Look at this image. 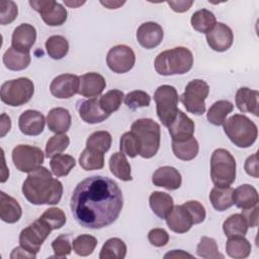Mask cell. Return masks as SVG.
I'll use <instances>...</instances> for the list:
<instances>
[{"mask_svg":"<svg viewBox=\"0 0 259 259\" xmlns=\"http://www.w3.org/2000/svg\"><path fill=\"white\" fill-rule=\"evenodd\" d=\"M167 4L171 7V9L175 12H185L187 11L192 5L193 1H185V0H178V1H168Z\"/></svg>","mask_w":259,"mask_h":259,"instance_id":"obj_55","label":"cell"},{"mask_svg":"<svg viewBox=\"0 0 259 259\" xmlns=\"http://www.w3.org/2000/svg\"><path fill=\"white\" fill-rule=\"evenodd\" d=\"M123 99L124 94L121 90L112 89L107 91L99 98V104L102 110L110 115L112 112L116 111L120 107Z\"/></svg>","mask_w":259,"mask_h":259,"instance_id":"obj_42","label":"cell"},{"mask_svg":"<svg viewBox=\"0 0 259 259\" xmlns=\"http://www.w3.org/2000/svg\"><path fill=\"white\" fill-rule=\"evenodd\" d=\"M245 171L248 175L258 178L259 170H258V155L257 153L249 156L245 161Z\"/></svg>","mask_w":259,"mask_h":259,"instance_id":"obj_54","label":"cell"},{"mask_svg":"<svg viewBox=\"0 0 259 259\" xmlns=\"http://www.w3.org/2000/svg\"><path fill=\"white\" fill-rule=\"evenodd\" d=\"M76 161L75 159L66 154H58L54 157H52L50 161V167L52 170V173L56 177H63L67 176L71 170L75 167Z\"/></svg>","mask_w":259,"mask_h":259,"instance_id":"obj_38","label":"cell"},{"mask_svg":"<svg viewBox=\"0 0 259 259\" xmlns=\"http://www.w3.org/2000/svg\"><path fill=\"white\" fill-rule=\"evenodd\" d=\"M190 22L194 30L206 34L215 25L217 19L211 11L207 9H200L192 14Z\"/></svg>","mask_w":259,"mask_h":259,"instance_id":"obj_35","label":"cell"},{"mask_svg":"<svg viewBox=\"0 0 259 259\" xmlns=\"http://www.w3.org/2000/svg\"><path fill=\"white\" fill-rule=\"evenodd\" d=\"M110 172L122 181H131L133 179L131 174V165L127 162L125 155L121 152L113 153L109 158Z\"/></svg>","mask_w":259,"mask_h":259,"instance_id":"obj_31","label":"cell"},{"mask_svg":"<svg viewBox=\"0 0 259 259\" xmlns=\"http://www.w3.org/2000/svg\"><path fill=\"white\" fill-rule=\"evenodd\" d=\"M234 109V105L229 100H219L215 101L208 109L206 113L207 120L217 126L223 125L226 121L227 116Z\"/></svg>","mask_w":259,"mask_h":259,"instance_id":"obj_32","label":"cell"},{"mask_svg":"<svg viewBox=\"0 0 259 259\" xmlns=\"http://www.w3.org/2000/svg\"><path fill=\"white\" fill-rule=\"evenodd\" d=\"M126 255V245L119 238H110L102 246L100 259H123Z\"/></svg>","mask_w":259,"mask_h":259,"instance_id":"obj_36","label":"cell"},{"mask_svg":"<svg viewBox=\"0 0 259 259\" xmlns=\"http://www.w3.org/2000/svg\"><path fill=\"white\" fill-rule=\"evenodd\" d=\"M0 120V137L3 138L11 128V119L6 113H2Z\"/></svg>","mask_w":259,"mask_h":259,"instance_id":"obj_57","label":"cell"},{"mask_svg":"<svg viewBox=\"0 0 259 259\" xmlns=\"http://www.w3.org/2000/svg\"><path fill=\"white\" fill-rule=\"evenodd\" d=\"M52 248L55 253L53 257L66 258L72 251V246L68 236L60 235L52 242Z\"/></svg>","mask_w":259,"mask_h":259,"instance_id":"obj_50","label":"cell"},{"mask_svg":"<svg viewBox=\"0 0 259 259\" xmlns=\"http://www.w3.org/2000/svg\"><path fill=\"white\" fill-rule=\"evenodd\" d=\"M251 244L245 236L231 237L226 243L227 254L235 259L247 258L251 253Z\"/></svg>","mask_w":259,"mask_h":259,"instance_id":"obj_34","label":"cell"},{"mask_svg":"<svg viewBox=\"0 0 259 259\" xmlns=\"http://www.w3.org/2000/svg\"><path fill=\"white\" fill-rule=\"evenodd\" d=\"M111 142L112 138L108 132L97 131L88 137L86 141V148L104 154L110 149Z\"/></svg>","mask_w":259,"mask_h":259,"instance_id":"obj_41","label":"cell"},{"mask_svg":"<svg viewBox=\"0 0 259 259\" xmlns=\"http://www.w3.org/2000/svg\"><path fill=\"white\" fill-rule=\"evenodd\" d=\"M165 220L168 228L177 234L188 232L194 225L189 212L182 204L173 206Z\"/></svg>","mask_w":259,"mask_h":259,"instance_id":"obj_21","label":"cell"},{"mask_svg":"<svg viewBox=\"0 0 259 259\" xmlns=\"http://www.w3.org/2000/svg\"><path fill=\"white\" fill-rule=\"evenodd\" d=\"M196 254L204 259H218L224 258L219 252L218 244L214 239L208 237H201L200 241L196 247Z\"/></svg>","mask_w":259,"mask_h":259,"instance_id":"obj_44","label":"cell"},{"mask_svg":"<svg viewBox=\"0 0 259 259\" xmlns=\"http://www.w3.org/2000/svg\"><path fill=\"white\" fill-rule=\"evenodd\" d=\"M106 82L102 75L95 72H90L80 77V86L78 93L84 97H97L105 89Z\"/></svg>","mask_w":259,"mask_h":259,"instance_id":"obj_22","label":"cell"},{"mask_svg":"<svg viewBox=\"0 0 259 259\" xmlns=\"http://www.w3.org/2000/svg\"><path fill=\"white\" fill-rule=\"evenodd\" d=\"M234 40L232 29L223 22H217L210 31L206 33V41L209 48L215 52H225L231 48Z\"/></svg>","mask_w":259,"mask_h":259,"instance_id":"obj_15","label":"cell"},{"mask_svg":"<svg viewBox=\"0 0 259 259\" xmlns=\"http://www.w3.org/2000/svg\"><path fill=\"white\" fill-rule=\"evenodd\" d=\"M152 182L155 186L167 190H176L181 186L182 178L179 171L171 166L159 167L153 174Z\"/></svg>","mask_w":259,"mask_h":259,"instance_id":"obj_20","label":"cell"},{"mask_svg":"<svg viewBox=\"0 0 259 259\" xmlns=\"http://www.w3.org/2000/svg\"><path fill=\"white\" fill-rule=\"evenodd\" d=\"M46 121L42 113L37 110L27 109L20 114L18 126L25 136H38L44 132Z\"/></svg>","mask_w":259,"mask_h":259,"instance_id":"obj_17","label":"cell"},{"mask_svg":"<svg viewBox=\"0 0 259 259\" xmlns=\"http://www.w3.org/2000/svg\"><path fill=\"white\" fill-rule=\"evenodd\" d=\"M71 114L64 107H56L49 111L47 115V124L51 132L55 134H65L71 126Z\"/></svg>","mask_w":259,"mask_h":259,"instance_id":"obj_24","label":"cell"},{"mask_svg":"<svg viewBox=\"0 0 259 259\" xmlns=\"http://www.w3.org/2000/svg\"><path fill=\"white\" fill-rule=\"evenodd\" d=\"M248 225L242 213L230 215L223 224V230L228 238L245 236L248 231Z\"/></svg>","mask_w":259,"mask_h":259,"instance_id":"obj_37","label":"cell"},{"mask_svg":"<svg viewBox=\"0 0 259 259\" xmlns=\"http://www.w3.org/2000/svg\"><path fill=\"white\" fill-rule=\"evenodd\" d=\"M79 164L86 171L102 169L104 166V154L85 148L79 157Z\"/></svg>","mask_w":259,"mask_h":259,"instance_id":"obj_40","label":"cell"},{"mask_svg":"<svg viewBox=\"0 0 259 259\" xmlns=\"http://www.w3.org/2000/svg\"><path fill=\"white\" fill-rule=\"evenodd\" d=\"M80 117L87 123H98L105 120L109 114L102 110L99 104V98L93 97L84 100L78 107Z\"/></svg>","mask_w":259,"mask_h":259,"instance_id":"obj_23","label":"cell"},{"mask_svg":"<svg viewBox=\"0 0 259 259\" xmlns=\"http://www.w3.org/2000/svg\"><path fill=\"white\" fill-rule=\"evenodd\" d=\"M199 146L194 137L182 142H172V151L176 158L182 161H190L198 154Z\"/></svg>","mask_w":259,"mask_h":259,"instance_id":"obj_33","label":"cell"},{"mask_svg":"<svg viewBox=\"0 0 259 259\" xmlns=\"http://www.w3.org/2000/svg\"><path fill=\"white\" fill-rule=\"evenodd\" d=\"M22 209L18 201L4 191L0 192V218L7 224H14L20 220Z\"/></svg>","mask_w":259,"mask_h":259,"instance_id":"obj_25","label":"cell"},{"mask_svg":"<svg viewBox=\"0 0 259 259\" xmlns=\"http://www.w3.org/2000/svg\"><path fill=\"white\" fill-rule=\"evenodd\" d=\"M2 151V159H3V166H5V158H4V152H3V150H1ZM8 176H9V171H8V169H3L2 170V174H1V183H4L6 180H7V178H8Z\"/></svg>","mask_w":259,"mask_h":259,"instance_id":"obj_60","label":"cell"},{"mask_svg":"<svg viewBox=\"0 0 259 259\" xmlns=\"http://www.w3.org/2000/svg\"><path fill=\"white\" fill-rule=\"evenodd\" d=\"M209 93L208 84L201 79L191 80L180 96V100L186 110L195 115L205 112V99Z\"/></svg>","mask_w":259,"mask_h":259,"instance_id":"obj_9","label":"cell"},{"mask_svg":"<svg viewBox=\"0 0 259 259\" xmlns=\"http://www.w3.org/2000/svg\"><path fill=\"white\" fill-rule=\"evenodd\" d=\"M193 55L184 47H176L160 53L154 63L156 72L162 76L182 75L191 70Z\"/></svg>","mask_w":259,"mask_h":259,"instance_id":"obj_3","label":"cell"},{"mask_svg":"<svg viewBox=\"0 0 259 259\" xmlns=\"http://www.w3.org/2000/svg\"><path fill=\"white\" fill-rule=\"evenodd\" d=\"M36 39L35 27L28 23L18 25L12 33L11 47L19 52L28 53Z\"/></svg>","mask_w":259,"mask_h":259,"instance_id":"obj_18","label":"cell"},{"mask_svg":"<svg viewBox=\"0 0 259 259\" xmlns=\"http://www.w3.org/2000/svg\"><path fill=\"white\" fill-rule=\"evenodd\" d=\"M124 103L130 109L136 110L140 107L149 106L151 103V96L143 90H134L124 96Z\"/></svg>","mask_w":259,"mask_h":259,"instance_id":"obj_47","label":"cell"},{"mask_svg":"<svg viewBox=\"0 0 259 259\" xmlns=\"http://www.w3.org/2000/svg\"><path fill=\"white\" fill-rule=\"evenodd\" d=\"M36 255L32 254L30 252H28L27 250H25L24 248H22L21 246L16 247L12 250L11 254H10V258L14 259V258H35Z\"/></svg>","mask_w":259,"mask_h":259,"instance_id":"obj_56","label":"cell"},{"mask_svg":"<svg viewBox=\"0 0 259 259\" xmlns=\"http://www.w3.org/2000/svg\"><path fill=\"white\" fill-rule=\"evenodd\" d=\"M119 150L122 154L130 158H135L136 156L139 155V145L131 131L124 133L120 137Z\"/></svg>","mask_w":259,"mask_h":259,"instance_id":"obj_48","label":"cell"},{"mask_svg":"<svg viewBox=\"0 0 259 259\" xmlns=\"http://www.w3.org/2000/svg\"><path fill=\"white\" fill-rule=\"evenodd\" d=\"M80 77L74 74H62L54 78L50 85L53 96L60 99H67L79 91Z\"/></svg>","mask_w":259,"mask_h":259,"instance_id":"obj_14","label":"cell"},{"mask_svg":"<svg viewBox=\"0 0 259 259\" xmlns=\"http://www.w3.org/2000/svg\"><path fill=\"white\" fill-rule=\"evenodd\" d=\"M154 100L156 102L157 115L164 126L175 119L178 112V92L175 87L171 85H161L154 93Z\"/></svg>","mask_w":259,"mask_h":259,"instance_id":"obj_8","label":"cell"},{"mask_svg":"<svg viewBox=\"0 0 259 259\" xmlns=\"http://www.w3.org/2000/svg\"><path fill=\"white\" fill-rule=\"evenodd\" d=\"M18 14V8L13 1H1L0 2V23L2 25L13 22Z\"/></svg>","mask_w":259,"mask_h":259,"instance_id":"obj_49","label":"cell"},{"mask_svg":"<svg viewBox=\"0 0 259 259\" xmlns=\"http://www.w3.org/2000/svg\"><path fill=\"white\" fill-rule=\"evenodd\" d=\"M258 211H259V206L258 204L250 207V208H246L242 211V215L244 217V219L247 222L248 227L250 228H256L259 224V219H258Z\"/></svg>","mask_w":259,"mask_h":259,"instance_id":"obj_53","label":"cell"},{"mask_svg":"<svg viewBox=\"0 0 259 259\" xmlns=\"http://www.w3.org/2000/svg\"><path fill=\"white\" fill-rule=\"evenodd\" d=\"M258 97L257 90L248 87H241L236 93V105L242 112H250L255 116L258 115Z\"/></svg>","mask_w":259,"mask_h":259,"instance_id":"obj_26","label":"cell"},{"mask_svg":"<svg viewBox=\"0 0 259 259\" xmlns=\"http://www.w3.org/2000/svg\"><path fill=\"white\" fill-rule=\"evenodd\" d=\"M124 3H125V1H112V0L100 1V4L105 6L107 9H117L120 6H122Z\"/></svg>","mask_w":259,"mask_h":259,"instance_id":"obj_59","label":"cell"},{"mask_svg":"<svg viewBox=\"0 0 259 259\" xmlns=\"http://www.w3.org/2000/svg\"><path fill=\"white\" fill-rule=\"evenodd\" d=\"M210 178L214 186L227 187L236 179V160L226 149H217L210 158Z\"/></svg>","mask_w":259,"mask_h":259,"instance_id":"obj_6","label":"cell"},{"mask_svg":"<svg viewBox=\"0 0 259 259\" xmlns=\"http://www.w3.org/2000/svg\"><path fill=\"white\" fill-rule=\"evenodd\" d=\"M148 240L155 247H163L168 243L169 235L164 229L155 228L149 232Z\"/></svg>","mask_w":259,"mask_h":259,"instance_id":"obj_52","label":"cell"},{"mask_svg":"<svg viewBox=\"0 0 259 259\" xmlns=\"http://www.w3.org/2000/svg\"><path fill=\"white\" fill-rule=\"evenodd\" d=\"M64 4L69 6V7H72V8H77L83 4H85V1H69V0H65L64 1Z\"/></svg>","mask_w":259,"mask_h":259,"instance_id":"obj_61","label":"cell"},{"mask_svg":"<svg viewBox=\"0 0 259 259\" xmlns=\"http://www.w3.org/2000/svg\"><path fill=\"white\" fill-rule=\"evenodd\" d=\"M194 122L183 111L178 110L175 119L169 124L168 131L172 138V142H182L194 134Z\"/></svg>","mask_w":259,"mask_h":259,"instance_id":"obj_19","label":"cell"},{"mask_svg":"<svg viewBox=\"0 0 259 259\" xmlns=\"http://www.w3.org/2000/svg\"><path fill=\"white\" fill-rule=\"evenodd\" d=\"M182 205L189 212L194 225L200 224L204 221L205 215H206L205 209H204V206L199 201H197V200H188V201L184 202Z\"/></svg>","mask_w":259,"mask_h":259,"instance_id":"obj_51","label":"cell"},{"mask_svg":"<svg viewBox=\"0 0 259 259\" xmlns=\"http://www.w3.org/2000/svg\"><path fill=\"white\" fill-rule=\"evenodd\" d=\"M150 207L160 219L164 220L173 208V198L170 194L162 191H154L149 197Z\"/></svg>","mask_w":259,"mask_h":259,"instance_id":"obj_28","label":"cell"},{"mask_svg":"<svg viewBox=\"0 0 259 259\" xmlns=\"http://www.w3.org/2000/svg\"><path fill=\"white\" fill-rule=\"evenodd\" d=\"M233 201L237 207L246 209L258 204L259 197L256 188L250 184H243L233 192Z\"/></svg>","mask_w":259,"mask_h":259,"instance_id":"obj_27","label":"cell"},{"mask_svg":"<svg viewBox=\"0 0 259 259\" xmlns=\"http://www.w3.org/2000/svg\"><path fill=\"white\" fill-rule=\"evenodd\" d=\"M223 125L227 137L239 148H249L257 140V125L244 114L236 113L232 115Z\"/></svg>","mask_w":259,"mask_h":259,"instance_id":"obj_5","label":"cell"},{"mask_svg":"<svg viewBox=\"0 0 259 259\" xmlns=\"http://www.w3.org/2000/svg\"><path fill=\"white\" fill-rule=\"evenodd\" d=\"M31 58L28 53L19 52L10 47L3 55L5 67L11 71H21L26 69L30 64Z\"/></svg>","mask_w":259,"mask_h":259,"instance_id":"obj_30","label":"cell"},{"mask_svg":"<svg viewBox=\"0 0 259 259\" xmlns=\"http://www.w3.org/2000/svg\"><path fill=\"white\" fill-rule=\"evenodd\" d=\"M46 50L54 60L63 59L69 51V42L63 35H52L46 40Z\"/></svg>","mask_w":259,"mask_h":259,"instance_id":"obj_39","label":"cell"},{"mask_svg":"<svg viewBox=\"0 0 259 259\" xmlns=\"http://www.w3.org/2000/svg\"><path fill=\"white\" fill-rule=\"evenodd\" d=\"M186 257L193 258V256L191 254L186 253L183 250H172L171 252H168L164 256V258H186Z\"/></svg>","mask_w":259,"mask_h":259,"instance_id":"obj_58","label":"cell"},{"mask_svg":"<svg viewBox=\"0 0 259 259\" xmlns=\"http://www.w3.org/2000/svg\"><path fill=\"white\" fill-rule=\"evenodd\" d=\"M24 197L34 205L57 204L63 194V184L60 180L53 177L46 167H38L28 173L22 184Z\"/></svg>","mask_w":259,"mask_h":259,"instance_id":"obj_2","label":"cell"},{"mask_svg":"<svg viewBox=\"0 0 259 259\" xmlns=\"http://www.w3.org/2000/svg\"><path fill=\"white\" fill-rule=\"evenodd\" d=\"M137 40L145 49L151 50L158 47L164 37L163 28L160 24L148 21L142 23L137 30Z\"/></svg>","mask_w":259,"mask_h":259,"instance_id":"obj_16","label":"cell"},{"mask_svg":"<svg viewBox=\"0 0 259 259\" xmlns=\"http://www.w3.org/2000/svg\"><path fill=\"white\" fill-rule=\"evenodd\" d=\"M234 189L230 186H214L209 193V200L212 207L218 211H224L234 205L233 201Z\"/></svg>","mask_w":259,"mask_h":259,"instance_id":"obj_29","label":"cell"},{"mask_svg":"<svg viewBox=\"0 0 259 259\" xmlns=\"http://www.w3.org/2000/svg\"><path fill=\"white\" fill-rule=\"evenodd\" d=\"M34 93L33 82L25 77L5 81L1 85L0 98L9 106H20L27 103Z\"/></svg>","mask_w":259,"mask_h":259,"instance_id":"obj_7","label":"cell"},{"mask_svg":"<svg viewBox=\"0 0 259 259\" xmlns=\"http://www.w3.org/2000/svg\"><path fill=\"white\" fill-rule=\"evenodd\" d=\"M51 231L52 229L38 218L20 232L19 246L36 255Z\"/></svg>","mask_w":259,"mask_h":259,"instance_id":"obj_11","label":"cell"},{"mask_svg":"<svg viewBox=\"0 0 259 259\" xmlns=\"http://www.w3.org/2000/svg\"><path fill=\"white\" fill-rule=\"evenodd\" d=\"M123 206V196L117 183L108 177L95 175L79 182L71 196L74 219L82 227L103 229L113 224Z\"/></svg>","mask_w":259,"mask_h":259,"instance_id":"obj_1","label":"cell"},{"mask_svg":"<svg viewBox=\"0 0 259 259\" xmlns=\"http://www.w3.org/2000/svg\"><path fill=\"white\" fill-rule=\"evenodd\" d=\"M29 5L40 14L46 24L50 26H60L67 20V9L54 0H30Z\"/></svg>","mask_w":259,"mask_h":259,"instance_id":"obj_12","label":"cell"},{"mask_svg":"<svg viewBox=\"0 0 259 259\" xmlns=\"http://www.w3.org/2000/svg\"><path fill=\"white\" fill-rule=\"evenodd\" d=\"M12 162L17 170L30 173L41 166L45 160L44 152L30 145H18L12 150Z\"/></svg>","mask_w":259,"mask_h":259,"instance_id":"obj_10","label":"cell"},{"mask_svg":"<svg viewBox=\"0 0 259 259\" xmlns=\"http://www.w3.org/2000/svg\"><path fill=\"white\" fill-rule=\"evenodd\" d=\"M131 132L139 145V155L145 159L154 157L161 141L160 124L152 118H140L134 121Z\"/></svg>","mask_w":259,"mask_h":259,"instance_id":"obj_4","label":"cell"},{"mask_svg":"<svg viewBox=\"0 0 259 259\" xmlns=\"http://www.w3.org/2000/svg\"><path fill=\"white\" fill-rule=\"evenodd\" d=\"M73 250L79 256L85 257L93 253L97 246V239L91 235L83 234L73 240Z\"/></svg>","mask_w":259,"mask_h":259,"instance_id":"obj_43","label":"cell"},{"mask_svg":"<svg viewBox=\"0 0 259 259\" xmlns=\"http://www.w3.org/2000/svg\"><path fill=\"white\" fill-rule=\"evenodd\" d=\"M136 63V55L132 48L125 45H117L112 47L106 56V64L108 68L116 73L123 74L133 69Z\"/></svg>","mask_w":259,"mask_h":259,"instance_id":"obj_13","label":"cell"},{"mask_svg":"<svg viewBox=\"0 0 259 259\" xmlns=\"http://www.w3.org/2000/svg\"><path fill=\"white\" fill-rule=\"evenodd\" d=\"M52 230L61 229L66 224L65 212L59 207H51L39 217Z\"/></svg>","mask_w":259,"mask_h":259,"instance_id":"obj_46","label":"cell"},{"mask_svg":"<svg viewBox=\"0 0 259 259\" xmlns=\"http://www.w3.org/2000/svg\"><path fill=\"white\" fill-rule=\"evenodd\" d=\"M70 144V139L66 134H56L51 137L46 145V157L52 158L64 152Z\"/></svg>","mask_w":259,"mask_h":259,"instance_id":"obj_45","label":"cell"}]
</instances>
